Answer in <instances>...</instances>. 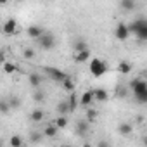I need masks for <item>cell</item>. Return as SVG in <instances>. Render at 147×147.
I'll return each instance as SVG.
<instances>
[{
	"label": "cell",
	"instance_id": "cell-1",
	"mask_svg": "<svg viewBox=\"0 0 147 147\" xmlns=\"http://www.w3.org/2000/svg\"><path fill=\"white\" fill-rule=\"evenodd\" d=\"M130 88H131L133 97H135L137 102H140V104H147V82H145V80H140V78L131 80Z\"/></svg>",
	"mask_w": 147,
	"mask_h": 147
},
{
	"label": "cell",
	"instance_id": "cell-2",
	"mask_svg": "<svg viewBox=\"0 0 147 147\" xmlns=\"http://www.w3.org/2000/svg\"><path fill=\"white\" fill-rule=\"evenodd\" d=\"M128 26H130L131 35L137 36V40L147 42V19H145V18H138V19H135L133 23H130Z\"/></svg>",
	"mask_w": 147,
	"mask_h": 147
},
{
	"label": "cell",
	"instance_id": "cell-3",
	"mask_svg": "<svg viewBox=\"0 0 147 147\" xmlns=\"http://www.w3.org/2000/svg\"><path fill=\"white\" fill-rule=\"evenodd\" d=\"M88 69H90V75H92L94 78H100V76H104L106 73H107L109 66H107V62H106L104 59L95 57V59H92V61H90Z\"/></svg>",
	"mask_w": 147,
	"mask_h": 147
},
{
	"label": "cell",
	"instance_id": "cell-4",
	"mask_svg": "<svg viewBox=\"0 0 147 147\" xmlns=\"http://www.w3.org/2000/svg\"><path fill=\"white\" fill-rule=\"evenodd\" d=\"M43 71H45V75H47L50 80L59 82V83H62V82L67 78L66 73H64V71H61V69H57V67H50V66H47V67H43Z\"/></svg>",
	"mask_w": 147,
	"mask_h": 147
},
{
	"label": "cell",
	"instance_id": "cell-5",
	"mask_svg": "<svg viewBox=\"0 0 147 147\" xmlns=\"http://www.w3.org/2000/svg\"><path fill=\"white\" fill-rule=\"evenodd\" d=\"M130 26L128 24H125V23H118V26H116V30H114V36H116V40H119V42H125V40H128L130 38Z\"/></svg>",
	"mask_w": 147,
	"mask_h": 147
},
{
	"label": "cell",
	"instance_id": "cell-6",
	"mask_svg": "<svg viewBox=\"0 0 147 147\" xmlns=\"http://www.w3.org/2000/svg\"><path fill=\"white\" fill-rule=\"evenodd\" d=\"M38 45H40L43 50H50V49L55 45V40H54V36H52L50 33H43V35L38 38Z\"/></svg>",
	"mask_w": 147,
	"mask_h": 147
},
{
	"label": "cell",
	"instance_id": "cell-7",
	"mask_svg": "<svg viewBox=\"0 0 147 147\" xmlns=\"http://www.w3.org/2000/svg\"><path fill=\"white\" fill-rule=\"evenodd\" d=\"M94 100H95L94 90H87V92H83L82 97H80V106H82V107H90V104H92Z\"/></svg>",
	"mask_w": 147,
	"mask_h": 147
},
{
	"label": "cell",
	"instance_id": "cell-8",
	"mask_svg": "<svg viewBox=\"0 0 147 147\" xmlns=\"http://www.w3.org/2000/svg\"><path fill=\"white\" fill-rule=\"evenodd\" d=\"M26 33H28V36L30 38H33V40H38L45 31H43V28L42 26H36V24H31V26H28V30H26Z\"/></svg>",
	"mask_w": 147,
	"mask_h": 147
},
{
	"label": "cell",
	"instance_id": "cell-9",
	"mask_svg": "<svg viewBox=\"0 0 147 147\" xmlns=\"http://www.w3.org/2000/svg\"><path fill=\"white\" fill-rule=\"evenodd\" d=\"M16 28H18L16 19H7V21L4 23L2 31H4V35H14V33H16Z\"/></svg>",
	"mask_w": 147,
	"mask_h": 147
},
{
	"label": "cell",
	"instance_id": "cell-10",
	"mask_svg": "<svg viewBox=\"0 0 147 147\" xmlns=\"http://www.w3.org/2000/svg\"><path fill=\"white\" fill-rule=\"evenodd\" d=\"M59 130H61V128H59V126H57L55 123H52V125H49V126H45L42 133H43V137H49V138H54V137H55V135L59 133Z\"/></svg>",
	"mask_w": 147,
	"mask_h": 147
},
{
	"label": "cell",
	"instance_id": "cell-11",
	"mask_svg": "<svg viewBox=\"0 0 147 147\" xmlns=\"http://www.w3.org/2000/svg\"><path fill=\"white\" fill-rule=\"evenodd\" d=\"M94 97H95L97 102H106L109 99V94H107L106 88H95L94 90Z\"/></svg>",
	"mask_w": 147,
	"mask_h": 147
},
{
	"label": "cell",
	"instance_id": "cell-12",
	"mask_svg": "<svg viewBox=\"0 0 147 147\" xmlns=\"http://www.w3.org/2000/svg\"><path fill=\"white\" fill-rule=\"evenodd\" d=\"M28 82H30V85H31L33 88H38V87L42 85L43 78H42V75H38V73H31V75L28 76Z\"/></svg>",
	"mask_w": 147,
	"mask_h": 147
},
{
	"label": "cell",
	"instance_id": "cell-13",
	"mask_svg": "<svg viewBox=\"0 0 147 147\" xmlns=\"http://www.w3.org/2000/svg\"><path fill=\"white\" fill-rule=\"evenodd\" d=\"M88 57H90V50H88V49L75 52V61H76V62H87Z\"/></svg>",
	"mask_w": 147,
	"mask_h": 147
},
{
	"label": "cell",
	"instance_id": "cell-14",
	"mask_svg": "<svg viewBox=\"0 0 147 147\" xmlns=\"http://www.w3.org/2000/svg\"><path fill=\"white\" fill-rule=\"evenodd\" d=\"M45 118V111L43 109H35V111H31V114H30V119L33 121V123H40L42 119Z\"/></svg>",
	"mask_w": 147,
	"mask_h": 147
},
{
	"label": "cell",
	"instance_id": "cell-15",
	"mask_svg": "<svg viewBox=\"0 0 147 147\" xmlns=\"http://www.w3.org/2000/svg\"><path fill=\"white\" fill-rule=\"evenodd\" d=\"M88 128H90V121H78V125H76V133L78 135H87L88 133Z\"/></svg>",
	"mask_w": 147,
	"mask_h": 147
},
{
	"label": "cell",
	"instance_id": "cell-16",
	"mask_svg": "<svg viewBox=\"0 0 147 147\" xmlns=\"http://www.w3.org/2000/svg\"><path fill=\"white\" fill-rule=\"evenodd\" d=\"M131 69H133V66H131L128 61H121V62L118 64V71L121 73V75H130Z\"/></svg>",
	"mask_w": 147,
	"mask_h": 147
},
{
	"label": "cell",
	"instance_id": "cell-17",
	"mask_svg": "<svg viewBox=\"0 0 147 147\" xmlns=\"http://www.w3.org/2000/svg\"><path fill=\"white\" fill-rule=\"evenodd\" d=\"M69 107H71V113L73 111H76V107L80 106V100H78V97H76V92H71V95H69Z\"/></svg>",
	"mask_w": 147,
	"mask_h": 147
},
{
	"label": "cell",
	"instance_id": "cell-18",
	"mask_svg": "<svg viewBox=\"0 0 147 147\" xmlns=\"http://www.w3.org/2000/svg\"><path fill=\"white\" fill-rule=\"evenodd\" d=\"M119 5H121V9H123V11L130 12V11H133V9H135V0H121Z\"/></svg>",
	"mask_w": 147,
	"mask_h": 147
},
{
	"label": "cell",
	"instance_id": "cell-19",
	"mask_svg": "<svg viewBox=\"0 0 147 147\" xmlns=\"http://www.w3.org/2000/svg\"><path fill=\"white\" fill-rule=\"evenodd\" d=\"M61 85H62V88H64V90H67V92H75V82H73V78H71V76H67Z\"/></svg>",
	"mask_w": 147,
	"mask_h": 147
},
{
	"label": "cell",
	"instance_id": "cell-20",
	"mask_svg": "<svg viewBox=\"0 0 147 147\" xmlns=\"http://www.w3.org/2000/svg\"><path fill=\"white\" fill-rule=\"evenodd\" d=\"M57 111L61 114H69L71 113V107H69V100H62L59 106H57Z\"/></svg>",
	"mask_w": 147,
	"mask_h": 147
},
{
	"label": "cell",
	"instance_id": "cell-21",
	"mask_svg": "<svg viewBox=\"0 0 147 147\" xmlns=\"http://www.w3.org/2000/svg\"><path fill=\"white\" fill-rule=\"evenodd\" d=\"M54 123L62 130V128H66V126H67V123H69V121H67V116H66V114H61V116H57V118H55V121H54Z\"/></svg>",
	"mask_w": 147,
	"mask_h": 147
},
{
	"label": "cell",
	"instance_id": "cell-22",
	"mask_svg": "<svg viewBox=\"0 0 147 147\" xmlns=\"http://www.w3.org/2000/svg\"><path fill=\"white\" fill-rule=\"evenodd\" d=\"M131 125L130 123H121L119 126H118V133H121V135H130L131 133Z\"/></svg>",
	"mask_w": 147,
	"mask_h": 147
},
{
	"label": "cell",
	"instance_id": "cell-23",
	"mask_svg": "<svg viewBox=\"0 0 147 147\" xmlns=\"http://www.w3.org/2000/svg\"><path fill=\"white\" fill-rule=\"evenodd\" d=\"M75 52H78V50H85V49H88V45H87V42L83 40V38H76L75 40Z\"/></svg>",
	"mask_w": 147,
	"mask_h": 147
},
{
	"label": "cell",
	"instance_id": "cell-24",
	"mask_svg": "<svg viewBox=\"0 0 147 147\" xmlns=\"http://www.w3.org/2000/svg\"><path fill=\"white\" fill-rule=\"evenodd\" d=\"M97 118H99V113H97L95 109H88V111H87V116H85V119H87V121L95 123V121H97Z\"/></svg>",
	"mask_w": 147,
	"mask_h": 147
},
{
	"label": "cell",
	"instance_id": "cell-25",
	"mask_svg": "<svg viewBox=\"0 0 147 147\" xmlns=\"http://www.w3.org/2000/svg\"><path fill=\"white\" fill-rule=\"evenodd\" d=\"M9 144H11V147H21L23 145V138L19 135H14V137H11Z\"/></svg>",
	"mask_w": 147,
	"mask_h": 147
},
{
	"label": "cell",
	"instance_id": "cell-26",
	"mask_svg": "<svg viewBox=\"0 0 147 147\" xmlns=\"http://www.w3.org/2000/svg\"><path fill=\"white\" fill-rule=\"evenodd\" d=\"M16 69H18V67H16V64H14V62H7V61L4 62V71L7 73V75H12Z\"/></svg>",
	"mask_w": 147,
	"mask_h": 147
},
{
	"label": "cell",
	"instance_id": "cell-27",
	"mask_svg": "<svg viewBox=\"0 0 147 147\" xmlns=\"http://www.w3.org/2000/svg\"><path fill=\"white\" fill-rule=\"evenodd\" d=\"M23 57H24V59H33V57H35V50H33V49H24Z\"/></svg>",
	"mask_w": 147,
	"mask_h": 147
},
{
	"label": "cell",
	"instance_id": "cell-28",
	"mask_svg": "<svg viewBox=\"0 0 147 147\" xmlns=\"http://www.w3.org/2000/svg\"><path fill=\"white\" fill-rule=\"evenodd\" d=\"M42 135H43V133L33 131V133H31V142H40V140H42Z\"/></svg>",
	"mask_w": 147,
	"mask_h": 147
},
{
	"label": "cell",
	"instance_id": "cell-29",
	"mask_svg": "<svg viewBox=\"0 0 147 147\" xmlns=\"http://www.w3.org/2000/svg\"><path fill=\"white\" fill-rule=\"evenodd\" d=\"M33 97H35V100H36V102H43V100H45V95H43L42 92H35V95H33Z\"/></svg>",
	"mask_w": 147,
	"mask_h": 147
},
{
	"label": "cell",
	"instance_id": "cell-30",
	"mask_svg": "<svg viewBox=\"0 0 147 147\" xmlns=\"http://www.w3.org/2000/svg\"><path fill=\"white\" fill-rule=\"evenodd\" d=\"M9 106H11V104H9V102H5V100L0 104V109H2V113H4V114H7V113H9Z\"/></svg>",
	"mask_w": 147,
	"mask_h": 147
},
{
	"label": "cell",
	"instance_id": "cell-31",
	"mask_svg": "<svg viewBox=\"0 0 147 147\" xmlns=\"http://www.w3.org/2000/svg\"><path fill=\"white\" fill-rule=\"evenodd\" d=\"M19 104H21V102H19V99H12V100H11V107H14V109H16V107H19Z\"/></svg>",
	"mask_w": 147,
	"mask_h": 147
},
{
	"label": "cell",
	"instance_id": "cell-32",
	"mask_svg": "<svg viewBox=\"0 0 147 147\" xmlns=\"http://www.w3.org/2000/svg\"><path fill=\"white\" fill-rule=\"evenodd\" d=\"M0 4H2V5H5V4H7V0H0Z\"/></svg>",
	"mask_w": 147,
	"mask_h": 147
},
{
	"label": "cell",
	"instance_id": "cell-33",
	"mask_svg": "<svg viewBox=\"0 0 147 147\" xmlns=\"http://www.w3.org/2000/svg\"><path fill=\"white\" fill-rule=\"evenodd\" d=\"M145 144H147V135H145Z\"/></svg>",
	"mask_w": 147,
	"mask_h": 147
}]
</instances>
